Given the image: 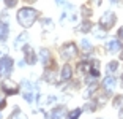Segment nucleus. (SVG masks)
<instances>
[{"instance_id": "nucleus-17", "label": "nucleus", "mask_w": 123, "mask_h": 119, "mask_svg": "<svg viewBox=\"0 0 123 119\" xmlns=\"http://www.w3.org/2000/svg\"><path fill=\"white\" fill-rule=\"evenodd\" d=\"M117 68H118V62L112 60V62H109V64H107V73H109V75L114 73V72H117Z\"/></svg>"}, {"instance_id": "nucleus-27", "label": "nucleus", "mask_w": 123, "mask_h": 119, "mask_svg": "<svg viewBox=\"0 0 123 119\" xmlns=\"http://www.w3.org/2000/svg\"><path fill=\"white\" fill-rule=\"evenodd\" d=\"M82 11H84V15H85V16H90L92 15V10H90V8H87V7H84Z\"/></svg>"}, {"instance_id": "nucleus-24", "label": "nucleus", "mask_w": 123, "mask_h": 119, "mask_svg": "<svg viewBox=\"0 0 123 119\" xmlns=\"http://www.w3.org/2000/svg\"><path fill=\"white\" fill-rule=\"evenodd\" d=\"M114 105H115V106H122V105H123V97H122V95L115 97V103H114Z\"/></svg>"}, {"instance_id": "nucleus-35", "label": "nucleus", "mask_w": 123, "mask_h": 119, "mask_svg": "<svg viewBox=\"0 0 123 119\" xmlns=\"http://www.w3.org/2000/svg\"><path fill=\"white\" fill-rule=\"evenodd\" d=\"M122 79H123V78H122Z\"/></svg>"}, {"instance_id": "nucleus-8", "label": "nucleus", "mask_w": 123, "mask_h": 119, "mask_svg": "<svg viewBox=\"0 0 123 119\" xmlns=\"http://www.w3.org/2000/svg\"><path fill=\"white\" fill-rule=\"evenodd\" d=\"M107 49H109V52H118V51L122 49V45H120L118 40L112 38V40L107 43Z\"/></svg>"}, {"instance_id": "nucleus-16", "label": "nucleus", "mask_w": 123, "mask_h": 119, "mask_svg": "<svg viewBox=\"0 0 123 119\" xmlns=\"http://www.w3.org/2000/svg\"><path fill=\"white\" fill-rule=\"evenodd\" d=\"M44 79H46L47 83H55V81H57V79H55V72H54V70H51V72H46Z\"/></svg>"}, {"instance_id": "nucleus-19", "label": "nucleus", "mask_w": 123, "mask_h": 119, "mask_svg": "<svg viewBox=\"0 0 123 119\" xmlns=\"http://www.w3.org/2000/svg\"><path fill=\"white\" fill-rule=\"evenodd\" d=\"M79 114H80V110H79V108H76L74 111H71V113H69L68 119H77V118H79Z\"/></svg>"}, {"instance_id": "nucleus-11", "label": "nucleus", "mask_w": 123, "mask_h": 119, "mask_svg": "<svg viewBox=\"0 0 123 119\" xmlns=\"http://www.w3.org/2000/svg\"><path fill=\"white\" fill-rule=\"evenodd\" d=\"M24 54H25V57H27V62H29V64H33V62H35V52H33V49L32 48H29V46H25L24 48Z\"/></svg>"}, {"instance_id": "nucleus-6", "label": "nucleus", "mask_w": 123, "mask_h": 119, "mask_svg": "<svg viewBox=\"0 0 123 119\" xmlns=\"http://www.w3.org/2000/svg\"><path fill=\"white\" fill-rule=\"evenodd\" d=\"M2 89H5L6 94H18V84L14 81H11V79H3Z\"/></svg>"}, {"instance_id": "nucleus-10", "label": "nucleus", "mask_w": 123, "mask_h": 119, "mask_svg": "<svg viewBox=\"0 0 123 119\" xmlns=\"http://www.w3.org/2000/svg\"><path fill=\"white\" fill-rule=\"evenodd\" d=\"M88 73H90L93 78H96V76H99V62H92L90 64V68H88Z\"/></svg>"}, {"instance_id": "nucleus-21", "label": "nucleus", "mask_w": 123, "mask_h": 119, "mask_svg": "<svg viewBox=\"0 0 123 119\" xmlns=\"http://www.w3.org/2000/svg\"><path fill=\"white\" fill-rule=\"evenodd\" d=\"M11 119H27V118H25L24 114H21V113H19V110H16L14 114L11 116Z\"/></svg>"}, {"instance_id": "nucleus-4", "label": "nucleus", "mask_w": 123, "mask_h": 119, "mask_svg": "<svg viewBox=\"0 0 123 119\" xmlns=\"http://www.w3.org/2000/svg\"><path fill=\"white\" fill-rule=\"evenodd\" d=\"M11 70H13V59L8 56H3L0 59V76H8Z\"/></svg>"}, {"instance_id": "nucleus-13", "label": "nucleus", "mask_w": 123, "mask_h": 119, "mask_svg": "<svg viewBox=\"0 0 123 119\" xmlns=\"http://www.w3.org/2000/svg\"><path fill=\"white\" fill-rule=\"evenodd\" d=\"M8 37V25L5 22H0V41H5Z\"/></svg>"}, {"instance_id": "nucleus-22", "label": "nucleus", "mask_w": 123, "mask_h": 119, "mask_svg": "<svg viewBox=\"0 0 123 119\" xmlns=\"http://www.w3.org/2000/svg\"><path fill=\"white\" fill-rule=\"evenodd\" d=\"M5 3H6L8 8H13V7L18 5V0H5Z\"/></svg>"}, {"instance_id": "nucleus-26", "label": "nucleus", "mask_w": 123, "mask_h": 119, "mask_svg": "<svg viewBox=\"0 0 123 119\" xmlns=\"http://www.w3.org/2000/svg\"><path fill=\"white\" fill-rule=\"evenodd\" d=\"M5 106V95H3V92L0 90V108H3Z\"/></svg>"}, {"instance_id": "nucleus-18", "label": "nucleus", "mask_w": 123, "mask_h": 119, "mask_svg": "<svg viewBox=\"0 0 123 119\" xmlns=\"http://www.w3.org/2000/svg\"><path fill=\"white\" fill-rule=\"evenodd\" d=\"M82 49L85 51V52H90L92 51V45H90V41H87V40H82Z\"/></svg>"}, {"instance_id": "nucleus-9", "label": "nucleus", "mask_w": 123, "mask_h": 119, "mask_svg": "<svg viewBox=\"0 0 123 119\" xmlns=\"http://www.w3.org/2000/svg\"><path fill=\"white\" fill-rule=\"evenodd\" d=\"M71 73H73L71 67H69V65H63V68H62V73H60L62 81H69V78H71Z\"/></svg>"}, {"instance_id": "nucleus-20", "label": "nucleus", "mask_w": 123, "mask_h": 119, "mask_svg": "<svg viewBox=\"0 0 123 119\" xmlns=\"http://www.w3.org/2000/svg\"><path fill=\"white\" fill-rule=\"evenodd\" d=\"M80 30H82V32H88V30H92V24L88 21H85L82 24V27H80Z\"/></svg>"}, {"instance_id": "nucleus-23", "label": "nucleus", "mask_w": 123, "mask_h": 119, "mask_svg": "<svg viewBox=\"0 0 123 119\" xmlns=\"http://www.w3.org/2000/svg\"><path fill=\"white\" fill-rule=\"evenodd\" d=\"M43 24H44V29H52V21L51 19H43Z\"/></svg>"}, {"instance_id": "nucleus-1", "label": "nucleus", "mask_w": 123, "mask_h": 119, "mask_svg": "<svg viewBox=\"0 0 123 119\" xmlns=\"http://www.w3.org/2000/svg\"><path fill=\"white\" fill-rule=\"evenodd\" d=\"M36 18H38V13H36V10H33V8H21V10L18 11V22L22 25V27H25V29H29V27H32L33 22L36 21Z\"/></svg>"}, {"instance_id": "nucleus-15", "label": "nucleus", "mask_w": 123, "mask_h": 119, "mask_svg": "<svg viewBox=\"0 0 123 119\" xmlns=\"http://www.w3.org/2000/svg\"><path fill=\"white\" fill-rule=\"evenodd\" d=\"M27 38H29V35L27 33H21V35L18 37V40H16V48H19V46H22L24 43H27Z\"/></svg>"}, {"instance_id": "nucleus-2", "label": "nucleus", "mask_w": 123, "mask_h": 119, "mask_svg": "<svg viewBox=\"0 0 123 119\" xmlns=\"http://www.w3.org/2000/svg\"><path fill=\"white\" fill-rule=\"evenodd\" d=\"M115 22H117V16L114 15L112 11H106L104 15L99 18V27H101L103 30H109V29L114 27Z\"/></svg>"}, {"instance_id": "nucleus-31", "label": "nucleus", "mask_w": 123, "mask_h": 119, "mask_svg": "<svg viewBox=\"0 0 123 119\" xmlns=\"http://www.w3.org/2000/svg\"><path fill=\"white\" fill-rule=\"evenodd\" d=\"M111 2H112V3H118L120 0H111Z\"/></svg>"}, {"instance_id": "nucleus-28", "label": "nucleus", "mask_w": 123, "mask_h": 119, "mask_svg": "<svg viewBox=\"0 0 123 119\" xmlns=\"http://www.w3.org/2000/svg\"><path fill=\"white\" fill-rule=\"evenodd\" d=\"M66 3V0H57V5L60 7V5H65Z\"/></svg>"}, {"instance_id": "nucleus-7", "label": "nucleus", "mask_w": 123, "mask_h": 119, "mask_svg": "<svg viewBox=\"0 0 123 119\" xmlns=\"http://www.w3.org/2000/svg\"><path fill=\"white\" fill-rule=\"evenodd\" d=\"M115 84H117L115 76H107V78L104 79V89L107 90V92H112V89L115 87Z\"/></svg>"}, {"instance_id": "nucleus-32", "label": "nucleus", "mask_w": 123, "mask_h": 119, "mask_svg": "<svg viewBox=\"0 0 123 119\" xmlns=\"http://www.w3.org/2000/svg\"><path fill=\"white\" fill-rule=\"evenodd\" d=\"M93 2H96L98 5H101V0H93Z\"/></svg>"}, {"instance_id": "nucleus-34", "label": "nucleus", "mask_w": 123, "mask_h": 119, "mask_svg": "<svg viewBox=\"0 0 123 119\" xmlns=\"http://www.w3.org/2000/svg\"><path fill=\"white\" fill-rule=\"evenodd\" d=\"M0 119H2V114H0Z\"/></svg>"}, {"instance_id": "nucleus-33", "label": "nucleus", "mask_w": 123, "mask_h": 119, "mask_svg": "<svg viewBox=\"0 0 123 119\" xmlns=\"http://www.w3.org/2000/svg\"><path fill=\"white\" fill-rule=\"evenodd\" d=\"M122 59H123V51H122Z\"/></svg>"}, {"instance_id": "nucleus-3", "label": "nucleus", "mask_w": 123, "mask_h": 119, "mask_svg": "<svg viewBox=\"0 0 123 119\" xmlns=\"http://www.w3.org/2000/svg\"><path fill=\"white\" fill-rule=\"evenodd\" d=\"M22 89H24V98L27 102H33V98L38 95V86H35L30 81H24L22 83Z\"/></svg>"}, {"instance_id": "nucleus-14", "label": "nucleus", "mask_w": 123, "mask_h": 119, "mask_svg": "<svg viewBox=\"0 0 123 119\" xmlns=\"http://www.w3.org/2000/svg\"><path fill=\"white\" fill-rule=\"evenodd\" d=\"M40 59H41V62H43L44 65H47V62H49V59H51L49 51H47V49H41L40 51Z\"/></svg>"}, {"instance_id": "nucleus-5", "label": "nucleus", "mask_w": 123, "mask_h": 119, "mask_svg": "<svg viewBox=\"0 0 123 119\" xmlns=\"http://www.w3.org/2000/svg\"><path fill=\"white\" fill-rule=\"evenodd\" d=\"M76 54H77V51H76L74 43H66V45H63V46H62V49H60V56L63 59H66V60L73 59Z\"/></svg>"}, {"instance_id": "nucleus-30", "label": "nucleus", "mask_w": 123, "mask_h": 119, "mask_svg": "<svg viewBox=\"0 0 123 119\" xmlns=\"http://www.w3.org/2000/svg\"><path fill=\"white\" fill-rule=\"evenodd\" d=\"M24 2H27V3H33V2H36V0H24Z\"/></svg>"}, {"instance_id": "nucleus-25", "label": "nucleus", "mask_w": 123, "mask_h": 119, "mask_svg": "<svg viewBox=\"0 0 123 119\" xmlns=\"http://www.w3.org/2000/svg\"><path fill=\"white\" fill-rule=\"evenodd\" d=\"M95 37L96 38H104V30H95Z\"/></svg>"}, {"instance_id": "nucleus-12", "label": "nucleus", "mask_w": 123, "mask_h": 119, "mask_svg": "<svg viewBox=\"0 0 123 119\" xmlns=\"http://www.w3.org/2000/svg\"><path fill=\"white\" fill-rule=\"evenodd\" d=\"M65 114H66L65 108H57V110H54V111L51 113V119H63Z\"/></svg>"}, {"instance_id": "nucleus-29", "label": "nucleus", "mask_w": 123, "mask_h": 119, "mask_svg": "<svg viewBox=\"0 0 123 119\" xmlns=\"http://www.w3.org/2000/svg\"><path fill=\"white\" fill-rule=\"evenodd\" d=\"M118 37L123 40V29H120V30H118Z\"/></svg>"}]
</instances>
